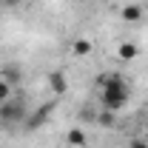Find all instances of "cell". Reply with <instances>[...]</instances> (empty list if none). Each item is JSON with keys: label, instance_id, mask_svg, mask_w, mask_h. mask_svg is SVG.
Masks as SVG:
<instances>
[{"label": "cell", "instance_id": "obj_1", "mask_svg": "<svg viewBox=\"0 0 148 148\" xmlns=\"http://www.w3.org/2000/svg\"><path fill=\"white\" fill-rule=\"evenodd\" d=\"M97 83H100V88H103V94H100L103 108L120 111L128 103V86H125V80H123L120 74H103Z\"/></svg>", "mask_w": 148, "mask_h": 148}, {"label": "cell", "instance_id": "obj_2", "mask_svg": "<svg viewBox=\"0 0 148 148\" xmlns=\"http://www.w3.org/2000/svg\"><path fill=\"white\" fill-rule=\"evenodd\" d=\"M26 117H29V111L20 97L0 103V125H20V123H26Z\"/></svg>", "mask_w": 148, "mask_h": 148}, {"label": "cell", "instance_id": "obj_3", "mask_svg": "<svg viewBox=\"0 0 148 148\" xmlns=\"http://www.w3.org/2000/svg\"><path fill=\"white\" fill-rule=\"evenodd\" d=\"M57 111V100H51V103H43L40 108H34L29 117H26V123H23V128L26 131H37V128H43L49 120H51V114Z\"/></svg>", "mask_w": 148, "mask_h": 148}, {"label": "cell", "instance_id": "obj_4", "mask_svg": "<svg viewBox=\"0 0 148 148\" xmlns=\"http://www.w3.org/2000/svg\"><path fill=\"white\" fill-rule=\"evenodd\" d=\"M0 80H6L12 88L20 86V80H23V69H20L17 63H6L3 69H0Z\"/></svg>", "mask_w": 148, "mask_h": 148}, {"label": "cell", "instance_id": "obj_5", "mask_svg": "<svg viewBox=\"0 0 148 148\" xmlns=\"http://www.w3.org/2000/svg\"><path fill=\"white\" fill-rule=\"evenodd\" d=\"M49 88L54 97H63V94L69 91V83H66V74L63 71H51L49 74Z\"/></svg>", "mask_w": 148, "mask_h": 148}, {"label": "cell", "instance_id": "obj_6", "mask_svg": "<svg viewBox=\"0 0 148 148\" xmlns=\"http://www.w3.org/2000/svg\"><path fill=\"white\" fill-rule=\"evenodd\" d=\"M143 14H145V6H140V3L123 6V12H120V17L125 20V23H137V20H143Z\"/></svg>", "mask_w": 148, "mask_h": 148}, {"label": "cell", "instance_id": "obj_7", "mask_svg": "<svg viewBox=\"0 0 148 148\" xmlns=\"http://www.w3.org/2000/svg\"><path fill=\"white\" fill-rule=\"evenodd\" d=\"M94 123L100 125V128H114L117 125V111H108V108H103L97 117H94Z\"/></svg>", "mask_w": 148, "mask_h": 148}, {"label": "cell", "instance_id": "obj_8", "mask_svg": "<svg viewBox=\"0 0 148 148\" xmlns=\"http://www.w3.org/2000/svg\"><path fill=\"white\" fill-rule=\"evenodd\" d=\"M137 54H140V49H137V43H120L117 46V57L120 60H137Z\"/></svg>", "mask_w": 148, "mask_h": 148}, {"label": "cell", "instance_id": "obj_9", "mask_svg": "<svg viewBox=\"0 0 148 148\" xmlns=\"http://www.w3.org/2000/svg\"><path fill=\"white\" fill-rule=\"evenodd\" d=\"M66 140L71 143V148H83V145H86V131H83V128H71Z\"/></svg>", "mask_w": 148, "mask_h": 148}, {"label": "cell", "instance_id": "obj_10", "mask_svg": "<svg viewBox=\"0 0 148 148\" xmlns=\"http://www.w3.org/2000/svg\"><path fill=\"white\" fill-rule=\"evenodd\" d=\"M71 51L77 57H88V54H91V43H88V40H74V43H71Z\"/></svg>", "mask_w": 148, "mask_h": 148}, {"label": "cell", "instance_id": "obj_11", "mask_svg": "<svg viewBox=\"0 0 148 148\" xmlns=\"http://www.w3.org/2000/svg\"><path fill=\"white\" fill-rule=\"evenodd\" d=\"M14 97V88L6 83V80H0V103H6V100H12Z\"/></svg>", "mask_w": 148, "mask_h": 148}, {"label": "cell", "instance_id": "obj_12", "mask_svg": "<svg viewBox=\"0 0 148 148\" xmlns=\"http://www.w3.org/2000/svg\"><path fill=\"white\" fill-rule=\"evenodd\" d=\"M0 6H6V9H17V6H23V0H0Z\"/></svg>", "mask_w": 148, "mask_h": 148}, {"label": "cell", "instance_id": "obj_13", "mask_svg": "<svg viewBox=\"0 0 148 148\" xmlns=\"http://www.w3.org/2000/svg\"><path fill=\"white\" fill-rule=\"evenodd\" d=\"M131 148H148V143H143V140H131Z\"/></svg>", "mask_w": 148, "mask_h": 148}, {"label": "cell", "instance_id": "obj_14", "mask_svg": "<svg viewBox=\"0 0 148 148\" xmlns=\"http://www.w3.org/2000/svg\"><path fill=\"white\" fill-rule=\"evenodd\" d=\"M145 12H148V3H145Z\"/></svg>", "mask_w": 148, "mask_h": 148}]
</instances>
